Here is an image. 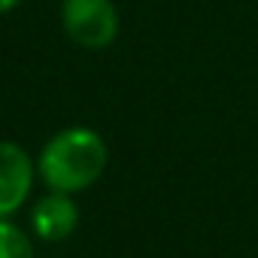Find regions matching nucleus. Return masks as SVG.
<instances>
[{
	"instance_id": "1",
	"label": "nucleus",
	"mask_w": 258,
	"mask_h": 258,
	"mask_svg": "<svg viewBox=\"0 0 258 258\" xmlns=\"http://www.w3.org/2000/svg\"><path fill=\"white\" fill-rule=\"evenodd\" d=\"M109 164V146L106 140L85 124L64 127L40 149L37 173L49 185V191H85L91 188Z\"/></svg>"
},
{
	"instance_id": "2",
	"label": "nucleus",
	"mask_w": 258,
	"mask_h": 258,
	"mask_svg": "<svg viewBox=\"0 0 258 258\" xmlns=\"http://www.w3.org/2000/svg\"><path fill=\"white\" fill-rule=\"evenodd\" d=\"M61 28L79 49L100 52L115 43L121 19L112 0H61Z\"/></svg>"
},
{
	"instance_id": "3",
	"label": "nucleus",
	"mask_w": 258,
	"mask_h": 258,
	"mask_svg": "<svg viewBox=\"0 0 258 258\" xmlns=\"http://www.w3.org/2000/svg\"><path fill=\"white\" fill-rule=\"evenodd\" d=\"M37 179L31 152L13 140H0V219H10L25 207Z\"/></svg>"
},
{
	"instance_id": "4",
	"label": "nucleus",
	"mask_w": 258,
	"mask_h": 258,
	"mask_svg": "<svg viewBox=\"0 0 258 258\" xmlns=\"http://www.w3.org/2000/svg\"><path fill=\"white\" fill-rule=\"evenodd\" d=\"M31 225H34V234L43 243L67 240L79 225V207H76L73 195H67V191L43 195L31 210Z\"/></svg>"
},
{
	"instance_id": "5",
	"label": "nucleus",
	"mask_w": 258,
	"mask_h": 258,
	"mask_svg": "<svg viewBox=\"0 0 258 258\" xmlns=\"http://www.w3.org/2000/svg\"><path fill=\"white\" fill-rule=\"evenodd\" d=\"M0 258H37L34 240L13 219H0Z\"/></svg>"
},
{
	"instance_id": "6",
	"label": "nucleus",
	"mask_w": 258,
	"mask_h": 258,
	"mask_svg": "<svg viewBox=\"0 0 258 258\" xmlns=\"http://www.w3.org/2000/svg\"><path fill=\"white\" fill-rule=\"evenodd\" d=\"M22 4V0H0V16H7V13H13L16 7Z\"/></svg>"
}]
</instances>
